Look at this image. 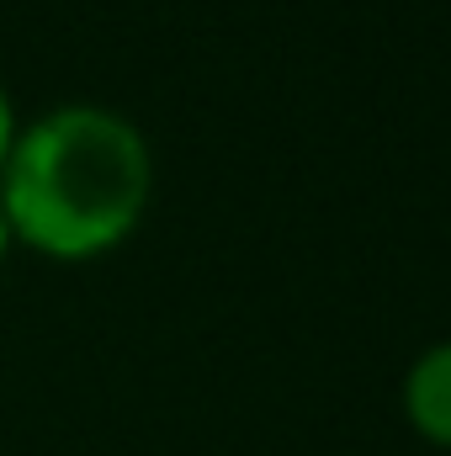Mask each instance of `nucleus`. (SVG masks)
Returning <instances> with one entry per match:
<instances>
[{"label": "nucleus", "instance_id": "1", "mask_svg": "<svg viewBox=\"0 0 451 456\" xmlns=\"http://www.w3.org/2000/svg\"><path fill=\"white\" fill-rule=\"evenodd\" d=\"M154 202V149L133 117L102 102H59L21 117L0 165L11 244L43 260H96L127 244Z\"/></svg>", "mask_w": 451, "mask_h": 456}, {"label": "nucleus", "instance_id": "2", "mask_svg": "<svg viewBox=\"0 0 451 456\" xmlns=\"http://www.w3.org/2000/svg\"><path fill=\"white\" fill-rule=\"evenodd\" d=\"M404 414H409L414 436L451 452V340L414 355V366L404 377Z\"/></svg>", "mask_w": 451, "mask_h": 456}, {"label": "nucleus", "instance_id": "3", "mask_svg": "<svg viewBox=\"0 0 451 456\" xmlns=\"http://www.w3.org/2000/svg\"><path fill=\"white\" fill-rule=\"evenodd\" d=\"M16 127H21V112H16V102H11V91H5V80H0V165H5V154H11V143H16Z\"/></svg>", "mask_w": 451, "mask_h": 456}, {"label": "nucleus", "instance_id": "4", "mask_svg": "<svg viewBox=\"0 0 451 456\" xmlns=\"http://www.w3.org/2000/svg\"><path fill=\"white\" fill-rule=\"evenodd\" d=\"M11 255V224H5V213H0V260Z\"/></svg>", "mask_w": 451, "mask_h": 456}]
</instances>
